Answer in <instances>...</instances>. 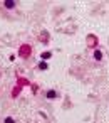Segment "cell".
I'll return each instance as SVG.
<instances>
[{"label":"cell","mask_w":109,"mask_h":123,"mask_svg":"<svg viewBox=\"0 0 109 123\" xmlns=\"http://www.w3.org/2000/svg\"><path fill=\"white\" fill-rule=\"evenodd\" d=\"M2 7L7 9V10H14V9L17 7V2H14V0H9V2H4V4H2Z\"/></svg>","instance_id":"1"},{"label":"cell","mask_w":109,"mask_h":123,"mask_svg":"<svg viewBox=\"0 0 109 123\" xmlns=\"http://www.w3.org/2000/svg\"><path fill=\"white\" fill-rule=\"evenodd\" d=\"M57 96H59V94H57V93H55L54 89H49V91L45 93V98H47V99H55Z\"/></svg>","instance_id":"2"},{"label":"cell","mask_w":109,"mask_h":123,"mask_svg":"<svg viewBox=\"0 0 109 123\" xmlns=\"http://www.w3.org/2000/svg\"><path fill=\"white\" fill-rule=\"evenodd\" d=\"M92 56H94V59H96V61H97V62H99V61H102V52H101V51H99V49H96V51H94V54H92Z\"/></svg>","instance_id":"3"},{"label":"cell","mask_w":109,"mask_h":123,"mask_svg":"<svg viewBox=\"0 0 109 123\" xmlns=\"http://www.w3.org/2000/svg\"><path fill=\"white\" fill-rule=\"evenodd\" d=\"M4 121H5V123H15V120H14L12 116H7V118H5Z\"/></svg>","instance_id":"4"}]
</instances>
